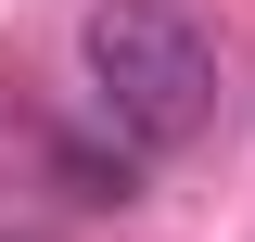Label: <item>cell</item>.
Masks as SVG:
<instances>
[{"label": "cell", "instance_id": "cell-1", "mask_svg": "<svg viewBox=\"0 0 255 242\" xmlns=\"http://www.w3.org/2000/svg\"><path fill=\"white\" fill-rule=\"evenodd\" d=\"M77 51H90L102 115H115L140 153L204 140V115H217V51H204V26H191L179 0H90Z\"/></svg>", "mask_w": 255, "mask_h": 242}]
</instances>
